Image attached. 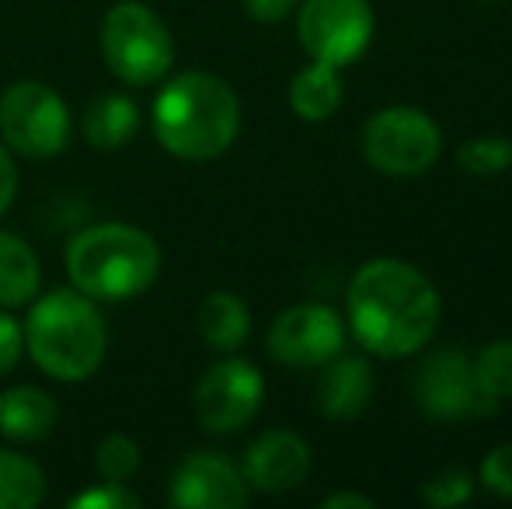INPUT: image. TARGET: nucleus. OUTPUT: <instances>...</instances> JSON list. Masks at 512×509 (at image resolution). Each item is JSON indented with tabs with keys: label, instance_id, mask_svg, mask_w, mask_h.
Returning <instances> with one entry per match:
<instances>
[{
	"label": "nucleus",
	"instance_id": "f257e3e1",
	"mask_svg": "<svg viewBox=\"0 0 512 509\" xmlns=\"http://www.w3.org/2000/svg\"><path fill=\"white\" fill-rule=\"evenodd\" d=\"M349 321L359 346L401 360L429 346L439 328V293L422 269L401 258H373L352 276Z\"/></svg>",
	"mask_w": 512,
	"mask_h": 509
},
{
	"label": "nucleus",
	"instance_id": "f03ea898",
	"mask_svg": "<svg viewBox=\"0 0 512 509\" xmlns=\"http://www.w3.org/2000/svg\"><path fill=\"white\" fill-rule=\"evenodd\" d=\"M241 129V102L223 77L189 70L171 77L154 102V133L182 161H213L227 154Z\"/></svg>",
	"mask_w": 512,
	"mask_h": 509
},
{
	"label": "nucleus",
	"instance_id": "7ed1b4c3",
	"mask_svg": "<svg viewBox=\"0 0 512 509\" xmlns=\"http://www.w3.org/2000/svg\"><path fill=\"white\" fill-rule=\"evenodd\" d=\"M25 346L46 377L77 384L102 367L108 325L88 293L77 286L53 290L32 304L25 321Z\"/></svg>",
	"mask_w": 512,
	"mask_h": 509
},
{
	"label": "nucleus",
	"instance_id": "20e7f679",
	"mask_svg": "<svg viewBox=\"0 0 512 509\" xmlns=\"http://www.w3.org/2000/svg\"><path fill=\"white\" fill-rule=\"evenodd\" d=\"M67 272L91 300H129L154 286L161 248L133 224H95L67 245Z\"/></svg>",
	"mask_w": 512,
	"mask_h": 509
},
{
	"label": "nucleus",
	"instance_id": "39448f33",
	"mask_svg": "<svg viewBox=\"0 0 512 509\" xmlns=\"http://www.w3.org/2000/svg\"><path fill=\"white\" fill-rule=\"evenodd\" d=\"M105 63L129 88H150L164 81L175 63V39L168 25L140 0H119L102 21Z\"/></svg>",
	"mask_w": 512,
	"mask_h": 509
},
{
	"label": "nucleus",
	"instance_id": "423d86ee",
	"mask_svg": "<svg viewBox=\"0 0 512 509\" xmlns=\"http://www.w3.org/2000/svg\"><path fill=\"white\" fill-rule=\"evenodd\" d=\"M363 157L370 168L391 178H418L443 154V133L436 119L411 105H391L366 119L359 136Z\"/></svg>",
	"mask_w": 512,
	"mask_h": 509
},
{
	"label": "nucleus",
	"instance_id": "0eeeda50",
	"mask_svg": "<svg viewBox=\"0 0 512 509\" xmlns=\"http://www.w3.org/2000/svg\"><path fill=\"white\" fill-rule=\"evenodd\" d=\"M0 136L11 150L46 161L67 150V102L42 81H18L0 95Z\"/></svg>",
	"mask_w": 512,
	"mask_h": 509
},
{
	"label": "nucleus",
	"instance_id": "6e6552de",
	"mask_svg": "<svg viewBox=\"0 0 512 509\" xmlns=\"http://www.w3.org/2000/svg\"><path fill=\"white\" fill-rule=\"evenodd\" d=\"M373 25L377 18L370 0H304L297 14V35L307 56L338 70L366 53Z\"/></svg>",
	"mask_w": 512,
	"mask_h": 509
},
{
	"label": "nucleus",
	"instance_id": "1a4fd4ad",
	"mask_svg": "<svg viewBox=\"0 0 512 509\" xmlns=\"http://www.w3.org/2000/svg\"><path fill=\"white\" fill-rule=\"evenodd\" d=\"M262 394L265 381L255 370V363L227 356L199 377L192 408H196V419L206 433L227 436L255 419L262 408Z\"/></svg>",
	"mask_w": 512,
	"mask_h": 509
},
{
	"label": "nucleus",
	"instance_id": "9d476101",
	"mask_svg": "<svg viewBox=\"0 0 512 509\" xmlns=\"http://www.w3.org/2000/svg\"><path fill=\"white\" fill-rule=\"evenodd\" d=\"M411 391L425 415L432 419H460V415H488L499 401L485 398L474 381V360L457 349H439L418 363Z\"/></svg>",
	"mask_w": 512,
	"mask_h": 509
},
{
	"label": "nucleus",
	"instance_id": "9b49d317",
	"mask_svg": "<svg viewBox=\"0 0 512 509\" xmlns=\"http://www.w3.org/2000/svg\"><path fill=\"white\" fill-rule=\"evenodd\" d=\"M269 346L272 360H279L283 367H324L328 360H335L345 346V325L331 307L324 304H297L286 307L269 328Z\"/></svg>",
	"mask_w": 512,
	"mask_h": 509
},
{
	"label": "nucleus",
	"instance_id": "f8f14e48",
	"mask_svg": "<svg viewBox=\"0 0 512 509\" xmlns=\"http://www.w3.org/2000/svg\"><path fill=\"white\" fill-rule=\"evenodd\" d=\"M244 475L216 450H192L171 475L168 503L182 509H241L248 506Z\"/></svg>",
	"mask_w": 512,
	"mask_h": 509
},
{
	"label": "nucleus",
	"instance_id": "ddd939ff",
	"mask_svg": "<svg viewBox=\"0 0 512 509\" xmlns=\"http://www.w3.org/2000/svg\"><path fill=\"white\" fill-rule=\"evenodd\" d=\"M241 475L248 482V489L255 492H269V496L293 492L310 475L307 440L290 433V429H269L248 447Z\"/></svg>",
	"mask_w": 512,
	"mask_h": 509
},
{
	"label": "nucleus",
	"instance_id": "4468645a",
	"mask_svg": "<svg viewBox=\"0 0 512 509\" xmlns=\"http://www.w3.org/2000/svg\"><path fill=\"white\" fill-rule=\"evenodd\" d=\"M373 391H377V377L370 363L359 356H342V360L335 356L324 363V374L317 381V408L338 422L356 419L373 401Z\"/></svg>",
	"mask_w": 512,
	"mask_h": 509
},
{
	"label": "nucleus",
	"instance_id": "2eb2a0df",
	"mask_svg": "<svg viewBox=\"0 0 512 509\" xmlns=\"http://www.w3.org/2000/svg\"><path fill=\"white\" fill-rule=\"evenodd\" d=\"M56 419H60V405L42 387H11L0 394V436H7V440H46Z\"/></svg>",
	"mask_w": 512,
	"mask_h": 509
},
{
	"label": "nucleus",
	"instance_id": "dca6fc26",
	"mask_svg": "<svg viewBox=\"0 0 512 509\" xmlns=\"http://www.w3.org/2000/svg\"><path fill=\"white\" fill-rule=\"evenodd\" d=\"M196 325L209 349L230 353V349H241L244 342H248L251 314H248V304H244L237 293L213 290L203 304H199Z\"/></svg>",
	"mask_w": 512,
	"mask_h": 509
},
{
	"label": "nucleus",
	"instance_id": "f3484780",
	"mask_svg": "<svg viewBox=\"0 0 512 509\" xmlns=\"http://www.w3.org/2000/svg\"><path fill=\"white\" fill-rule=\"evenodd\" d=\"M84 136L95 150H119L140 129V109L126 95H98L84 109Z\"/></svg>",
	"mask_w": 512,
	"mask_h": 509
},
{
	"label": "nucleus",
	"instance_id": "a211bd4d",
	"mask_svg": "<svg viewBox=\"0 0 512 509\" xmlns=\"http://www.w3.org/2000/svg\"><path fill=\"white\" fill-rule=\"evenodd\" d=\"M342 105V77L338 67L328 63H310L290 81V109L304 123H324Z\"/></svg>",
	"mask_w": 512,
	"mask_h": 509
},
{
	"label": "nucleus",
	"instance_id": "6ab92c4d",
	"mask_svg": "<svg viewBox=\"0 0 512 509\" xmlns=\"http://www.w3.org/2000/svg\"><path fill=\"white\" fill-rule=\"evenodd\" d=\"M39 293V258L18 234L0 231V307H25Z\"/></svg>",
	"mask_w": 512,
	"mask_h": 509
},
{
	"label": "nucleus",
	"instance_id": "aec40b11",
	"mask_svg": "<svg viewBox=\"0 0 512 509\" xmlns=\"http://www.w3.org/2000/svg\"><path fill=\"white\" fill-rule=\"evenodd\" d=\"M46 499V475L25 454L0 450V509H35Z\"/></svg>",
	"mask_w": 512,
	"mask_h": 509
},
{
	"label": "nucleus",
	"instance_id": "412c9836",
	"mask_svg": "<svg viewBox=\"0 0 512 509\" xmlns=\"http://www.w3.org/2000/svg\"><path fill=\"white\" fill-rule=\"evenodd\" d=\"M474 381L492 401L512 398V339H495L474 360Z\"/></svg>",
	"mask_w": 512,
	"mask_h": 509
},
{
	"label": "nucleus",
	"instance_id": "4be33fe9",
	"mask_svg": "<svg viewBox=\"0 0 512 509\" xmlns=\"http://www.w3.org/2000/svg\"><path fill=\"white\" fill-rule=\"evenodd\" d=\"M457 164L478 178L502 175L512 168V140L509 136H474L457 150Z\"/></svg>",
	"mask_w": 512,
	"mask_h": 509
},
{
	"label": "nucleus",
	"instance_id": "5701e85b",
	"mask_svg": "<svg viewBox=\"0 0 512 509\" xmlns=\"http://www.w3.org/2000/svg\"><path fill=\"white\" fill-rule=\"evenodd\" d=\"M95 468H98V475H102L105 482L126 485L129 478L140 471V447H136L133 436H126V433L105 436V440L98 443V450H95Z\"/></svg>",
	"mask_w": 512,
	"mask_h": 509
},
{
	"label": "nucleus",
	"instance_id": "b1692460",
	"mask_svg": "<svg viewBox=\"0 0 512 509\" xmlns=\"http://www.w3.org/2000/svg\"><path fill=\"white\" fill-rule=\"evenodd\" d=\"M474 496V478L464 468H443L422 485V499L436 509H453L471 503Z\"/></svg>",
	"mask_w": 512,
	"mask_h": 509
},
{
	"label": "nucleus",
	"instance_id": "393cba45",
	"mask_svg": "<svg viewBox=\"0 0 512 509\" xmlns=\"http://www.w3.org/2000/svg\"><path fill=\"white\" fill-rule=\"evenodd\" d=\"M478 482L495 496L512 499V443H499L495 450H488V457L481 461Z\"/></svg>",
	"mask_w": 512,
	"mask_h": 509
},
{
	"label": "nucleus",
	"instance_id": "a878e982",
	"mask_svg": "<svg viewBox=\"0 0 512 509\" xmlns=\"http://www.w3.org/2000/svg\"><path fill=\"white\" fill-rule=\"evenodd\" d=\"M140 499L119 482H102L98 489H88L70 499V509H136Z\"/></svg>",
	"mask_w": 512,
	"mask_h": 509
},
{
	"label": "nucleus",
	"instance_id": "bb28decb",
	"mask_svg": "<svg viewBox=\"0 0 512 509\" xmlns=\"http://www.w3.org/2000/svg\"><path fill=\"white\" fill-rule=\"evenodd\" d=\"M21 349H25V328H21L11 314L0 311V377L18 367Z\"/></svg>",
	"mask_w": 512,
	"mask_h": 509
},
{
	"label": "nucleus",
	"instance_id": "cd10ccee",
	"mask_svg": "<svg viewBox=\"0 0 512 509\" xmlns=\"http://www.w3.org/2000/svg\"><path fill=\"white\" fill-rule=\"evenodd\" d=\"M14 192H18V168H14L11 147H4V140H0V217L11 210Z\"/></svg>",
	"mask_w": 512,
	"mask_h": 509
},
{
	"label": "nucleus",
	"instance_id": "c85d7f7f",
	"mask_svg": "<svg viewBox=\"0 0 512 509\" xmlns=\"http://www.w3.org/2000/svg\"><path fill=\"white\" fill-rule=\"evenodd\" d=\"M244 7H248V14L255 21H265V25H276V21H283L286 14L297 7V0H244Z\"/></svg>",
	"mask_w": 512,
	"mask_h": 509
},
{
	"label": "nucleus",
	"instance_id": "c756f323",
	"mask_svg": "<svg viewBox=\"0 0 512 509\" xmlns=\"http://www.w3.org/2000/svg\"><path fill=\"white\" fill-rule=\"evenodd\" d=\"M321 509H373L370 496H359V492H335V496H324Z\"/></svg>",
	"mask_w": 512,
	"mask_h": 509
}]
</instances>
